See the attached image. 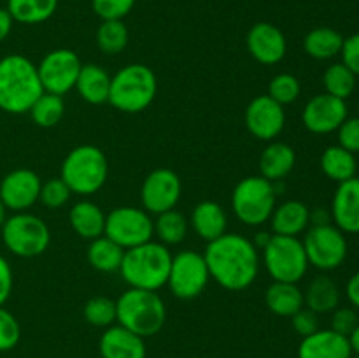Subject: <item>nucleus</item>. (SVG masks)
<instances>
[{
	"mask_svg": "<svg viewBox=\"0 0 359 358\" xmlns=\"http://www.w3.org/2000/svg\"><path fill=\"white\" fill-rule=\"evenodd\" d=\"M154 234V221L149 213L139 207H116L105 216L104 235L123 249L149 242Z\"/></svg>",
	"mask_w": 359,
	"mask_h": 358,
	"instance_id": "9b49d317",
	"label": "nucleus"
},
{
	"mask_svg": "<svg viewBox=\"0 0 359 358\" xmlns=\"http://www.w3.org/2000/svg\"><path fill=\"white\" fill-rule=\"evenodd\" d=\"M358 109H359V105H358Z\"/></svg>",
	"mask_w": 359,
	"mask_h": 358,
	"instance_id": "5fc2aeb1",
	"label": "nucleus"
},
{
	"mask_svg": "<svg viewBox=\"0 0 359 358\" xmlns=\"http://www.w3.org/2000/svg\"><path fill=\"white\" fill-rule=\"evenodd\" d=\"M28 112H30L35 125L42 126V128H51V126L58 125L60 119L65 114V104H63V98L60 95L44 91Z\"/></svg>",
	"mask_w": 359,
	"mask_h": 358,
	"instance_id": "c9c22d12",
	"label": "nucleus"
},
{
	"mask_svg": "<svg viewBox=\"0 0 359 358\" xmlns=\"http://www.w3.org/2000/svg\"><path fill=\"white\" fill-rule=\"evenodd\" d=\"M81 63L77 53L72 49H53L37 65L39 77L46 93L63 97L72 88H76L77 77L81 72Z\"/></svg>",
	"mask_w": 359,
	"mask_h": 358,
	"instance_id": "ddd939ff",
	"label": "nucleus"
},
{
	"mask_svg": "<svg viewBox=\"0 0 359 358\" xmlns=\"http://www.w3.org/2000/svg\"><path fill=\"white\" fill-rule=\"evenodd\" d=\"M359 325V316L354 307H337L332 314V330L349 337Z\"/></svg>",
	"mask_w": 359,
	"mask_h": 358,
	"instance_id": "79ce46f5",
	"label": "nucleus"
},
{
	"mask_svg": "<svg viewBox=\"0 0 359 358\" xmlns=\"http://www.w3.org/2000/svg\"><path fill=\"white\" fill-rule=\"evenodd\" d=\"M102 358H146L144 337L130 332L121 325H111L102 333L98 343Z\"/></svg>",
	"mask_w": 359,
	"mask_h": 358,
	"instance_id": "412c9836",
	"label": "nucleus"
},
{
	"mask_svg": "<svg viewBox=\"0 0 359 358\" xmlns=\"http://www.w3.org/2000/svg\"><path fill=\"white\" fill-rule=\"evenodd\" d=\"M323 84L326 88V93L333 95L337 98H349L356 90V76L349 67L344 65L342 62L333 63L325 70L323 76Z\"/></svg>",
	"mask_w": 359,
	"mask_h": 358,
	"instance_id": "72a5a7b5",
	"label": "nucleus"
},
{
	"mask_svg": "<svg viewBox=\"0 0 359 358\" xmlns=\"http://www.w3.org/2000/svg\"><path fill=\"white\" fill-rule=\"evenodd\" d=\"M42 181L30 168H16L0 183V199L7 209L23 213L34 206L41 195Z\"/></svg>",
	"mask_w": 359,
	"mask_h": 358,
	"instance_id": "f3484780",
	"label": "nucleus"
},
{
	"mask_svg": "<svg viewBox=\"0 0 359 358\" xmlns=\"http://www.w3.org/2000/svg\"><path fill=\"white\" fill-rule=\"evenodd\" d=\"M321 168L326 178L332 181L344 183L347 179H353L358 171L356 154L344 150L342 146H330L321 154Z\"/></svg>",
	"mask_w": 359,
	"mask_h": 358,
	"instance_id": "c756f323",
	"label": "nucleus"
},
{
	"mask_svg": "<svg viewBox=\"0 0 359 358\" xmlns=\"http://www.w3.org/2000/svg\"><path fill=\"white\" fill-rule=\"evenodd\" d=\"M349 344H351V350H353V354H358L359 357V325L349 336Z\"/></svg>",
	"mask_w": 359,
	"mask_h": 358,
	"instance_id": "3c124183",
	"label": "nucleus"
},
{
	"mask_svg": "<svg viewBox=\"0 0 359 358\" xmlns=\"http://www.w3.org/2000/svg\"><path fill=\"white\" fill-rule=\"evenodd\" d=\"M181 179L170 168H156L151 172L140 188V200L144 211L151 214H161L165 211L175 209L181 200Z\"/></svg>",
	"mask_w": 359,
	"mask_h": 358,
	"instance_id": "4468645a",
	"label": "nucleus"
},
{
	"mask_svg": "<svg viewBox=\"0 0 359 358\" xmlns=\"http://www.w3.org/2000/svg\"><path fill=\"white\" fill-rule=\"evenodd\" d=\"M245 44L252 58L263 65H276L286 56V37L280 28L266 21L252 25L248 32Z\"/></svg>",
	"mask_w": 359,
	"mask_h": 358,
	"instance_id": "a211bd4d",
	"label": "nucleus"
},
{
	"mask_svg": "<svg viewBox=\"0 0 359 358\" xmlns=\"http://www.w3.org/2000/svg\"><path fill=\"white\" fill-rule=\"evenodd\" d=\"M70 227L79 237L93 241L102 237L105 230V214L100 207L90 200H81L74 204L69 213Z\"/></svg>",
	"mask_w": 359,
	"mask_h": 358,
	"instance_id": "393cba45",
	"label": "nucleus"
},
{
	"mask_svg": "<svg viewBox=\"0 0 359 358\" xmlns=\"http://www.w3.org/2000/svg\"><path fill=\"white\" fill-rule=\"evenodd\" d=\"M172 255L161 242H144L125 249L119 272L130 288L158 291L168 281Z\"/></svg>",
	"mask_w": 359,
	"mask_h": 358,
	"instance_id": "7ed1b4c3",
	"label": "nucleus"
},
{
	"mask_svg": "<svg viewBox=\"0 0 359 358\" xmlns=\"http://www.w3.org/2000/svg\"><path fill=\"white\" fill-rule=\"evenodd\" d=\"M340 55H342L344 65L349 67L354 72V76L359 77V34H353L347 39H344Z\"/></svg>",
	"mask_w": 359,
	"mask_h": 358,
	"instance_id": "a18cd8bd",
	"label": "nucleus"
},
{
	"mask_svg": "<svg viewBox=\"0 0 359 358\" xmlns=\"http://www.w3.org/2000/svg\"><path fill=\"white\" fill-rule=\"evenodd\" d=\"M305 305L318 314L333 312L340 305V290L328 276H316L304 293Z\"/></svg>",
	"mask_w": 359,
	"mask_h": 358,
	"instance_id": "cd10ccee",
	"label": "nucleus"
},
{
	"mask_svg": "<svg viewBox=\"0 0 359 358\" xmlns=\"http://www.w3.org/2000/svg\"><path fill=\"white\" fill-rule=\"evenodd\" d=\"M109 175V161L104 151L91 144H83L70 151L62 164L63 179L70 192L77 195L97 193Z\"/></svg>",
	"mask_w": 359,
	"mask_h": 358,
	"instance_id": "423d86ee",
	"label": "nucleus"
},
{
	"mask_svg": "<svg viewBox=\"0 0 359 358\" xmlns=\"http://www.w3.org/2000/svg\"><path fill=\"white\" fill-rule=\"evenodd\" d=\"M76 88L88 104H105L109 100L111 76H109L104 67L95 65V63H86V65L81 67Z\"/></svg>",
	"mask_w": 359,
	"mask_h": 358,
	"instance_id": "a878e982",
	"label": "nucleus"
},
{
	"mask_svg": "<svg viewBox=\"0 0 359 358\" xmlns=\"http://www.w3.org/2000/svg\"><path fill=\"white\" fill-rule=\"evenodd\" d=\"M337 132H339V146L354 154L359 153V116L346 118Z\"/></svg>",
	"mask_w": 359,
	"mask_h": 358,
	"instance_id": "37998d69",
	"label": "nucleus"
},
{
	"mask_svg": "<svg viewBox=\"0 0 359 358\" xmlns=\"http://www.w3.org/2000/svg\"><path fill=\"white\" fill-rule=\"evenodd\" d=\"M154 234L158 235L161 244L174 246L179 244L188 235V220L179 211L170 209L158 214L154 221Z\"/></svg>",
	"mask_w": 359,
	"mask_h": 358,
	"instance_id": "473e14b6",
	"label": "nucleus"
},
{
	"mask_svg": "<svg viewBox=\"0 0 359 358\" xmlns=\"http://www.w3.org/2000/svg\"><path fill=\"white\" fill-rule=\"evenodd\" d=\"M346 293L351 305H353L354 309H359V270L356 274H353V276L349 277V281H347Z\"/></svg>",
	"mask_w": 359,
	"mask_h": 358,
	"instance_id": "de8ad7c7",
	"label": "nucleus"
},
{
	"mask_svg": "<svg viewBox=\"0 0 359 358\" xmlns=\"http://www.w3.org/2000/svg\"><path fill=\"white\" fill-rule=\"evenodd\" d=\"M207 269L210 279L230 291H242L251 286L259 272V255L255 242L241 234H223L207 242Z\"/></svg>",
	"mask_w": 359,
	"mask_h": 358,
	"instance_id": "f257e3e1",
	"label": "nucleus"
},
{
	"mask_svg": "<svg viewBox=\"0 0 359 358\" xmlns=\"http://www.w3.org/2000/svg\"><path fill=\"white\" fill-rule=\"evenodd\" d=\"M344 39L346 37L339 30H335V28H312L304 39L305 53L316 60H332L342 51Z\"/></svg>",
	"mask_w": 359,
	"mask_h": 358,
	"instance_id": "c85d7f7f",
	"label": "nucleus"
},
{
	"mask_svg": "<svg viewBox=\"0 0 359 358\" xmlns=\"http://www.w3.org/2000/svg\"><path fill=\"white\" fill-rule=\"evenodd\" d=\"M21 339V329L13 312L0 307V351H11Z\"/></svg>",
	"mask_w": 359,
	"mask_h": 358,
	"instance_id": "ea45409f",
	"label": "nucleus"
},
{
	"mask_svg": "<svg viewBox=\"0 0 359 358\" xmlns=\"http://www.w3.org/2000/svg\"><path fill=\"white\" fill-rule=\"evenodd\" d=\"M286 114L284 105L270 98L269 95H259L252 98L245 109V126L259 140H273L284 128Z\"/></svg>",
	"mask_w": 359,
	"mask_h": 358,
	"instance_id": "dca6fc26",
	"label": "nucleus"
},
{
	"mask_svg": "<svg viewBox=\"0 0 359 358\" xmlns=\"http://www.w3.org/2000/svg\"><path fill=\"white\" fill-rule=\"evenodd\" d=\"M266 307L277 316L291 318L294 312L300 311L305 305L304 291L298 288L297 283H283L273 281L265 293Z\"/></svg>",
	"mask_w": 359,
	"mask_h": 358,
	"instance_id": "bb28decb",
	"label": "nucleus"
},
{
	"mask_svg": "<svg viewBox=\"0 0 359 358\" xmlns=\"http://www.w3.org/2000/svg\"><path fill=\"white\" fill-rule=\"evenodd\" d=\"M70 195H72V192H70L69 186L63 183V179L53 178L48 179L46 183H42L39 200H41L48 209H60V207H63L69 202Z\"/></svg>",
	"mask_w": 359,
	"mask_h": 358,
	"instance_id": "58836bf2",
	"label": "nucleus"
},
{
	"mask_svg": "<svg viewBox=\"0 0 359 358\" xmlns=\"http://www.w3.org/2000/svg\"><path fill=\"white\" fill-rule=\"evenodd\" d=\"M347 118V104L342 98L321 93L312 97L304 109V125L309 132L325 135L339 130Z\"/></svg>",
	"mask_w": 359,
	"mask_h": 358,
	"instance_id": "2eb2a0df",
	"label": "nucleus"
},
{
	"mask_svg": "<svg viewBox=\"0 0 359 358\" xmlns=\"http://www.w3.org/2000/svg\"><path fill=\"white\" fill-rule=\"evenodd\" d=\"M158 83L153 70L142 63H130L111 77L109 104L121 112L135 114L153 104Z\"/></svg>",
	"mask_w": 359,
	"mask_h": 358,
	"instance_id": "39448f33",
	"label": "nucleus"
},
{
	"mask_svg": "<svg viewBox=\"0 0 359 358\" xmlns=\"http://www.w3.org/2000/svg\"><path fill=\"white\" fill-rule=\"evenodd\" d=\"M116 321L146 339L163 329L167 307L156 291L130 288L116 300Z\"/></svg>",
	"mask_w": 359,
	"mask_h": 358,
	"instance_id": "20e7f679",
	"label": "nucleus"
},
{
	"mask_svg": "<svg viewBox=\"0 0 359 358\" xmlns=\"http://www.w3.org/2000/svg\"><path fill=\"white\" fill-rule=\"evenodd\" d=\"M332 221L344 234H359V178L339 183L332 200Z\"/></svg>",
	"mask_w": 359,
	"mask_h": 358,
	"instance_id": "6ab92c4d",
	"label": "nucleus"
},
{
	"mask_svg": "<svg viewBox=\"0 0 359 358\" xmlns=\"http://www.w3.org/2000/svg\"><path fill=\"white\" fill-rule=\"evenodd\" d=\"M263 262L270 277L283 283H298L309 269L304 242L290 235H270L263 248Z\"/></svg>",
	"mask_w": 359,
	"mask_h": 358,
	"instance_id": "6e6552de",
	"label": "nucleus"
},
{
	"mask_svg": "<svg viewBox=\"0 0 359 358\" xmlns=\"http://www.w3.org/2000/svg\"><path fill=\"white\" fill-rule=\"evenodd\" d=\"M318 312L311 311L309 307H302L300 311L294 312L291 316V325H293L294 332L302 337H307L311 333L318 332L319 330V318H318Z\"/></svg>",
	"mask_w": 359,
	"mask_h": 358,
	"instance_id": "c03bdc74",
	"label": "nucleus"
},
{
	"mask_svg": "<svg viewBox=\"0 0 359 358\" xmlns=\"http://www.w3.org/2000/svg\"><path fill=\"white\" fill-rule=\"evenodd\" d=\"M300 81L293 76V74H277L272 77L269 84V97L279 102L280 105L293 104L298 97H300Z\"/></svg>",
	"mask_w": 359,
	"mask_h": 358,
	"instance_id": "4c0bfd02",
	"label": "nucleus"
},
{
	"mask_svg": "<svg viewBox=\"0 0 359 358\" xmlns=\"http://www.w3.org/2000/svg\"><path fill=\"white\" fill-rule=\"evenodd\" d=\"M6 220H7V207L6 204L2 202V199H0V227H2Z\"/></svg>",
	"mask_w": 359,
	"mask_h": 358,
	"instance_id": "603ef678",
	"label": "nucleus"
},
{
	"mask_svg": "<svg viewBox=\"0 0 359 358\" xmlns=\"http://www.w3.org/2000/svg\"><path fill=\"white\" fill-rule=\"evenodd\" d=\"M209 279V269L203 255L186 249L172 256L167 284L174 297L181 300L196 298L205 290Z\"/></svg>",
	"mask_w": 359,
	"mask_h": 358,
	"instance_id": "f8f14e48",
	"label": "nucleus"
},
{
	"mask_svg": "<svg viewBox=\"0 0 359 358\" xmlns=\"http://www.w3.org/2000/svg\"><path fill=\"white\" fill-rule=\"evenodd\" d=\"M44 93L37 65L23 55H7L0 60V109L9 114H23Z\"/></svg>",
	"mask_w": 359,
	"mask_h": 358,
	"instance_id": "f03ea898",
	"label": "nucleus"
},
{
	"mask_svg": "<svg viewBox=\"0 0 359 358\" xmlns=\"http://www.w3.org/2000/svg\"><path fill=\"white\" fill-rule=\"evenodd\" d=\"M311 223L312 227H316V225L332 223V213H328V211L323 209V207H319V209L316 211H311Z\"/></svg>",
	"mask_w": 359,
	"mask_h": 358,
	"instance_id": "8fccbe9b",
	"label": "nucleus"
},
{
	"mask_svg": "<svg viewBox=\"0 0 359 358\" xmlns=\"http://www.w3.org/2000/svg\"><path fill=\"white\" fill-rule=\"evenodd\" d=\"M309 265L319 270H335L347 258V239L335 225H316L309 228L304 241Z\"/></svg>",
	"mask_w": 359,
	"mask_h": 358,
	"instance_id": "9d476101",
	"label": "nucleus"
},
{
	"mask_svg": "<svg viewBox=\"0 0 359 358\" xmlns=\"http://www.w3.org/2000/svg\"><path fill=\"white\" fill-rule=\"evenodd\" d=\"M135 6V0H91L95 14L105 20H123Z\"/></svg>",
	"mask_w": 359,
	"mask_h": 358,
	"instance_id": "a19ab883",
	"label": "nucleus"
},
{
	"mask_svg": "<svg viewBox=\"0 0 359 358\" xmlns=\"http://www.w3.org/2000/svg\"><path fill=\"white\" fill-rule=\"evenodd\" d=\"M297 154L286 142H270L259 157V172L265 179L276 183L283 181L294 167Z\"/></svg>",
	"mask_w": 359,
	"mask_h": 358,
	"instance_id": "b1692460",
	"label": "nucleus"
},
{
	"mask_svg": "<svg viewBox=\"0 0 359 358\" xmlns=\"http://www.w3.org/2000/svg\"><path fill=\"white\" fill-rule=\"evenodd\" d=\"M277 188L263 175L245 178L231 193V207L235 216L248 227H259L270 220L276 209Z\"/></svg>",
	"mask_w": 359,
	"mask_h": 358,
	"instance_id": "0eeeda50",
	"label": "nucleus"
},
{
	"mask_svg": "<svg viewBox=\"0 0 359 358\" xmlns=\"http://www.w3.org/2000/svg\"><path fill=\"white\" fill-rule=\"evenodd\" d=\"M269 221L276 235L298 237L311 225V209L300 200H287L273 209Z\"/></svg>",
	"mask_w": 359,
	"mask_h": 358,
	"instance_id": "4be33fe9",
	"label": "nucleus"
},
{
	"mask_svg": "<svg viewBox=\"0 0 359 358\" xmlns=\"http://www.w3.org/2000/svg\"><path fill=\"white\" fill-rule=\"evenodd\" d=\"M349 337L340 336L333 332L332 329L321 330L311 333L307 337H302V343L298 346V358H351Z\"/></svg>",
	"mask_w": 359,
	"mask_h": 358,
	"instance_id": "aec40b11",
	"label": "nucleus"
},
{
	"mask_svg": "<svg viewBox=\"0 0 359 358\" xmlns=\"http://www.w3.org/2000/svg\"><path fill=\"white\" fill-rule=\"evenodd\" d=\"M191 225L200 239L210 242L226 234V213L217 202L203 200V202L196 204V207L193 209Z\"/></svg>",
	"mask_w": 359,
	"mask_h": 358,
	"instance_id": "5701e85b",
	"label": "nucleus"
},
{
	"mask_svg": "<svg viewBox=\"0 0 359 358\" xmlns=\"http://www.w3.org/2000/svg\"><path fill=\"white\" fill-rule=\"evenodd\" d=\"M13 23L14 20L9 14V11L0 7V42L6 41L7 35L11 34V30H13Z\"/></svg>",
	"mask_w": 359,
	"mask_h": 358,
	"instance_id": "09e8293b",
	"label": "nucleus"
},
{
	"mask_svg": "<svg viewBox=\"0 0 359 358\" xmlns=\"http://www.w3.org/2000/svg\"><path fill=\"white\" fill-rule=\"evenodd\" d=\"M351 358H359V357H358V354H353V357H351Z\"/></svg>",
	"mask_w": 359,
	"mask_h": 358,
	"instance_id": "864d4df0",
	"label": "nucleus"
},
{
	"mask_svg": "<svg viewBox=\"0 0 359 358\" xmlns=\"http://www.w3.org/2000/svg\"><path fill=\"white\" fill-rule=\"evenodd\" d=\"M58 0H7L9 14L14 21L23 25H39L48 21L56 13Z\"/></svg>",
	"mask_w": 359,
	"mask_h": 358,
	"instance_id": "7c9ffc66",
	"label": "nucleus"
},
{
	"mask_svg": "<svg viewBox=\"0 0 359 358\" xmlns=\"http://www.w3.org/2000/svg\"><path fill=\"white\" fill-rule=\"evenodd\" d=\"M13 291V269L9 262L0 255V307L7 302Z\"/></svg>",
	"mask_w": 359,
	"mask_h": 358,
	"instance_id": "49530a36",
	"label": "nucleus"
},
{
	"mask_svg": "<svg viewBox=\"0 0 359 358\" xmlns=\"http://www.w3.org/2000/svg\"><path fill=\"white\" fill-rule=\"evenodd\" d=\"M123 255H125V249L105 235L93 239L90 248H88V262L93 269L100 270V272L119 270Z\"/></svg>",
	"mask_w": 359,
	"mask_h": 358,
	"instance_id": "2f4dec72",
	"label": "nucleus"
},
{
	"mask_svg": "<svg viewBox=\"0 0 359 358\" xmlns=\"http://www.w3.org/2000/svg\"><path fill=\"white\" fill-rule=\"evenodd\" d=\"M2 241L13 255L34 258L42 255L51 242V234L44 221L30 213H16L2 225Z\"/></svg>",
	"mask_w": 359,
	"mask_h": 358,
	"instance_id": "1a4fd4ad",
	"label": "nucleus"
},
{
	"mask_svg": "<svg viewBox=\"0 0 359 358\" xmlns=\"http://www.w3.org/2000/svg\"><path fill=\"white\" fill-rule=\"evenodd\" d=\"M83 316L93 326H111L116 321V300L109 297H93L84 304Z\"/></svg>",
	"mask_w": 359,
	"mask_h": 358,
	"instance_id": "e433bc0d",
	"label": "nucleus"
},
{
	"mask_svg": "<svg viewBox=\"0 0 359 358\" xmlns=\"http://www.w3.org/2000/svg\"><path fill=\"white\" fill-rule=\"evenodd\" d=\"M128 44V28L123 20L102 21L97 30V46L105 55H118Z\"/></svg>",
	"mask_w": 359,
	"mask_h": 358,
	"instance_id": "f704fd0d",
	"label": "nucleus"
}]
</instances>
